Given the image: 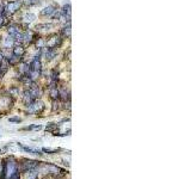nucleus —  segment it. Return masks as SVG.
Segmentation results:
<instances>
[{
  "label": "nucleus",
  "instance_id": "nucleus-4",
  "mask_svg": "<svg viewBox=\"0 0 191 179\" xmlns=\"http://www.w3.org/2000/svg\"><path fill=\"white\" fill-rule=\"evenodd\" d=\"M55 12V10H53V7L51 6H49V7H46L44 8V11H42V14L43 16H50V14H53Z\"/></svg>",
  "mask_w": 191,
  "mask_h": 179
},
{
  "label": "nucleus",
  "instance_id": "nucleus-3",
  "mask_svg": "<svg viewBox=\"0 0 191 179\" xmlns=\"http://www.w3.org/2000/svg\"><path fill=\"white\" fill-rule=\"evenodd\" d=\"M56 55V52H55L54 49H48V52L47 54H46V57H47V60H51V59H54V56Z\"/></svg>",
  "mask_w": 191,
  "mask_h": 179
},
{
  "label": "nucleus",
  "instance_id": "nucleus-6",
  "mask_svg": "<svg viewBox=\"0 0 191 179\" xmlns=\"http://www.w3.org/2000/svg\"><path fill=\"white\" fill-rule=\"evenodd\" d=\"M2 22H4V17H2V16H0V25L2 24Z\"/></svg>",
  "mask_w": 191,
  "mask_h": 179
},
{
  "label": "nucleus",
  "instance_id": "nucleus-7",
  "mask_svg": "<svg viewBox=\"0 0 191 179\" xmlns=\"http://www.w3.org/2000/svg\"><path fill=\"white\" fill-rule=\"evenodd\" d=\"M1 60H2V56H1V54H0V62H1Z\"/></svg>",
  "mask_w": 191,
  "mask_h": 179
},
{
  "label": "nucleus",
  "instance_id": "nucleus-5",
  "mask_svg": "<svg viewBox=\"0 0 191 179\" xmlns=\"http://www.w3.org/2000/svg\"><path fill=\"white\" fill-rule=\"evenodd\" d=\"M10 121H11V122H18V123H19V122H21V118H10Z\"/></svg>",
  "mask_w": 191,
  "mask_h": 179
},
{
  "label": "nucleus",
  "instance_id": "nucleus-1",
  "mask_svg": "<svg viewBox=\"0 0 191 179\" xmlns=\"http://www.w3.org/2000/svg\"><path fill=\"white\" fill-rule=\"evenodd\" d=\"M18 7H19V2L16 1V2H11V4H8L7 8H8V11H10L11 13H13V12H16V11L18 10Z\"/></svg>",
  "mask_w": 191,
  "mask_h": 179
},
{
  "label": "nucleus",
  "instance_id": "nucleus-2",
  "mask_svg": "<svg viewBox=\"0 0 191 179\" xmlns=\"http://www.w3.org/2000/svg\"><path fill=\"white\" fill-rule=\"evenodd\" d=\"M13 53H14V56L21 57L22 55L24 54V48H23V47H16L13 49Z\"/></svg>",
  "mask_w": 191,
  "mask_h": 179
}]
</instances>
